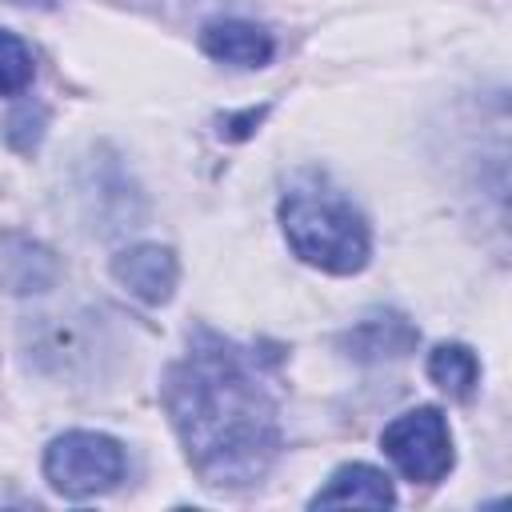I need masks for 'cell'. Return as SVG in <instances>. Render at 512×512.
I'll return each instance as SVG.
<instances>
[{"label": "cell", "mask_w": 512, "mask_h": 512, "mask_svg": "<svg viewBox=\"0 0 512 512\" xmlns=\"http://www.w3.org/2000/svg\"><path fill=\"white\" fill-rule=\"evenodd\" d=\"M32 72H36V64H32L28 44L0 28V96L24 92L32 84Z\"/></svg>", "instance_id": "cell-11"}, {"label": "cell", "mask_w": 512, "mask_h": 512, "mask_svg": "<svg viewBox=\"0 0 512 512\" xmlns=\"http://www.w3.org/2000/svg\"><path fill=\"white\" fill-rule=\"evenodd\" d=\"M428 376H432L452 400H468V396L476 392L480 364H476V356H472L464 344H440V348L428 356Z\"/></svg>", "instance_id": "cell-10"}, {"label": "cell", "mask_w": 512, "mask_h": 512, "mask_svg": "<svg viewBox=\"0 0 512 512\" xmlns=\"http://www.w3.org/2000/svg\"><path fill=\"white\" fill-rule=\"evenodd\" d=\"M264 112H268V108H248L244 116H236V120H224V128H220V132H224L228 140H240V136H248V132H252L260 120H264Z\"/></svg>", "instance_id": "cell-13"}, {"label": "cell", "mask_w": 512, "mask_h": 512, "mask_svg": "<svg viewBox=\"0 0 512 512\" xmlns=\"http://www.w3.org/2000/svg\"><path fill=\"white\" fill-rule=\"evenodd\" d=\"M44 120H48V112L40 108V104H20L12 116H8V144L16 148V152H32L36 144H40V136H44Z\"/></svg>", "instance_id": "cell-12"}, {"label": "cell", "mask_w": 512, "mask_h": 512, "mask_svg": "<svg viewBox=\"0 0 512 512\" xmlns=\"http://www.w3.org/2000/svg\"><path fill=\"white\" fill-rule=\"evenodd\" d=\"M12 4H28V8H56L60 0H12Z\"/></svg>", "instance_id": "cell-14"}, {"label": "cell", "mask_w": 512, "mask_h": 512, "mask_svg": "<svg viewBox=\"0 0 512 512\" xmlns=\"http://www.w3.org/2000/svg\"><path fill=\"white\" fill-rule=\"evenodd\" d=\"M56 280V260L48 248L24 240V236H8L0 244V284L8 292H44Z\"/></svg>", "instance_id": "cell-9"}, {"label": "cell", "mask_w": 512, "mask_h": 512, "mask_svg": "<svg viewBox=\"0 0 512 512\" xmlns=\"http://www.w3.org/2000/svg\"><path fill=\"white\" fill-rule=\"evenodd\" d=\"M396 500L388 476L372 464H344L332 472V480L312 496V508H336V504H360V508H388Z\"/></svg>", "instance_id": "cell-8"}, {"label": "cell", "mask_w": 512, "mask_h": 512, "mask_svg": "<svg viewBox=\"0 0 512 512\" xmlns=\"http://www.w3.org/2000/svg\"><path fill=\"white\" fill-rule=\"evenodd\" d=\"M416 340H420V332H416V324L408 316H400V312H368L360 324H352L340 336V348L352 360L376 364V360L408 356L416 348Z\"/></svg>", "instance_id": "cell-5"}, {"label": "cell", "mask_w": 512, "mask_h": 512, "mask_svg": "<svg viewBox=\"0 0 512 512\" xmlns=\"http://www.w3.org/2000/svg\"><path fill=\"white\" fill-rule=\"evenodd\" d=\"M200 48L232 68H260L272 60V36L248 20H212L200 32Z\"/></svg>", "instance_id": "cell-7"}, {"label": "cell", "mask_w": 512, "mask_h": 512, "mask_svg": "<svg viewBox=\"0 0 512 512\" xmlns=\"http://www.w3.org/2000/svg\"><path fill=\"white\" fill-rule=\"evenodd\" d=\"M384 456L412 480V484H436L448 476L452 468V436H448V420L440 408H412L404 416H396L384 436Z\"/></svg>", "instance_id": "cell-4"}, {"label": "cell", "mask_w": 512, "mask_h": 512, "mask_svg": "<svg viewBox=\"0 0 512 512\" xmlns=\"http://www.w3.org/2000/svg\"><path fill=\"white\" fill-rule=\"evenodd\" d=\"M164 408L204 484H256L280 452L276 396L244 352L212 332H196L164 376Z\"/></svg>", "instance_id": "cell-1"}, {"label": "cell", "mask_w": 512, "mask_h": 512, "mask_svg": "<svg viewBox=\"0 0 512 512\" xmlns=\"http://www.w3.org/2000/svg\"><path fill=\"white\" fill-rule=\"evenodd\" d=\"M280 224L292 252L324 272L348 276L368 264V224L340 192L320 180L296 184L280 200Z\"/></svg>", "instance_id": "cell-2"}, {"label": "cell", "mask_w": 512, "mask_h": 512, "mask_svg": "<svg viewBox=\"0 0 512 512\" xmlns=\"http://www.w3.org/2000/svg\"><path fill=\"white\" fill-rule=\"evenodd\" d=\"M44 476L72 500L108 492L124 476V448L100 432H64L44 452Z\"/></svg>", "instance_id": "cell-3"}, {"label": "cell", "mask_w": 512, "mask_h": 512, "mask_svg": "<svg viewBox=\"0 0 512 512\" xmlns=\"http://www.w3.org/2000/svg\"><path fill=\"white\" fill-rule=\"evenodd\" d=\"M112 276L144 304H164L176 288V256L160 244H136L124 248L112 260Z\"/></svg>", "instance_id": "cell-6"}]
</instances>
